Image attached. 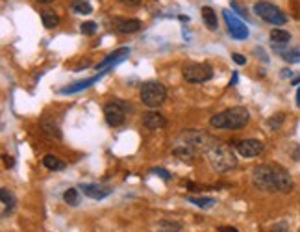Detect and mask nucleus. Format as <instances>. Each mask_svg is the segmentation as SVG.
Here are the masks:
<instances>
[{
    "label": "nucleus",
    "instance_id": "4c0bfd02",
    "mask_svg": "<svg viewBox=\"0 0 300 232\" xmlns=\"http://www.w3.org/2000/svg\"><path fill=\"white\" fill-rule=\"evenodd\" d=\"M256 54H258L259 58L263 59V61H269V58L265 56V52H263V49H256Z\"/></svg>",
    "mask_w": 300,
    "mask_h": 232
},
{
    "label": "nucleus",
    "instance_id": "7ed1b4c3",
    "mask_svg": "<svg viewBox=\"0 0 300 232\" xmlns=\"http://www.w3.org/2000/svg\"><path fill=\"white\" fill-rule=\"evenodd\" d=\"M141 102L149 108H159L167 99V89L163 84L156 82V80H150V82H145L141 86Z\"/></svg>",
    "mask_w": 300,
    "mask_h": 232
},
{
    "label": "nucleus",
    "instance_id": "0eeeda50",
    "mask_svg": "<svg viewBox=\"0 0 300 232\" xmlns=\"http://www.w3.org/2000/svg\"><path fill=\"white\" fill-rule=\"evenodd\" d=\"M126 110H128V104H126L125 100L119 99L109 100L108 104L104 106V117H106L109 126H121V124L125 123Z\"/></svg>",
    "mask_w": 300,
    "mask_h": 232
},
{
    "label": "nucleus",
    "instance_id": "423d86ee",
    "mask_svg": "<svg viewBox=\"0 0 300 232\" xmlns=\"http://www.w3.org/2000/svg\"><path fill=\"white\" fill-rule=\"evenodd\" d=\"M182 75L189 84H204L213 78V69L209 63H187L183 65Z\"/></svg>",
    "mask_w": 300,
    "mask_h": 232
},
{
    "label": "nucleus",
    "instance_id": "aec40b11",
    "mask_svg": "<svg viewBox=\"0 0 300 232\" xmlns=\"http://www.w3.org/2000/svg\"><path fill=\"white\" fill-rule=\"evenodd\" d=\"M41 130L49 138H56V140H59L61 138V130H59V124L54 121V119H49V117H45V119H41Z\"/></svg>",
    "mask_w": 300,
    "mask_h": 232
},
{
    "label": "nucleus",
    "instance_id": "4468645a",
    "mask_svg": "<svg viewBox=\"0 0 300 232\" xmlns=\"http://www.w3.org/2000/svg\"><path fill=\"white\" fill-rule=\"evenodd\" d=\"M80 190L83 191V195H87L89 199L95 201L106 199L113 193V188H106V186H99V184H82Z\"/></svg>",
    "mask_w": 300,
    "mask_h": 232
},
{
    "label": "nucleus",
    "instance_id": "473e14b6",
    "mask_svg": "<svg viewBox=\"0 0 300 232\" xmlns=\"http://www.w3.org/2000/svg\"><path fill=\"white\" fill-rule=\"evenodd\" d=\"M232 59L237 63V65H245V63H247V58H245V56H241V54H237V52H235V54H232Z\"/></svg>",
    "mask_w": 300,
    "mask_h": 232
},
{
    "label": "nucleus",
    "instance_id": "2eb2a0df",
    "mask_svg": "<svg viewBox=\"0 0 300 232\" xmlns=\"http://www.w3.org/2000/svg\"><path fill=\"white\" fill-rule=\"evenodd\" d=\"M108 71H102V73H99L97 76H91V78H85V80H80V82H75L71 84V86H65L63 89H61V93L63 95H71V93H78V91H83V89H87V87H91L93 84H97L102 78V76L106 75Z\"/></svg>",
    "mask_w": 300,
    "mask_h": 232
},
{
    "label": "nucleus",
    "instance_id": "a878e982",
    "mask_svg": "<svg viewBox=\"0 0 300 232\" xmlns=\"http://www.w3.org/2000/svg\"><path fill=\"white\" fill-rule=\"evenodd\" d=\"M280 56H282V59H285L287 63H300V47L289 49V50H282Z\"/></svg>",
    "mask_w": 300,
    "mask_h": 232
},
{
    "label": "nucleus",
    "instance_id": "c756f323",
    "mask_svg": "<svg viewBox=\"0 0 300 232\" xmlns=\"http://www.w3.org/2000/svg\"><path fill=\"white\" fill-rule=\"evenodd\" d=\"M97 23H93V21H87V23H83L82 26H80V30H82L83 35H93V33L97 32Z\"/></svg>",
    "mask_w": 300,
    "mask_h": 232
},
{
    "label": "nucleus",
    "instance_id": "bb28decb",
    "mask_svg": "<svg viewBox=\"0 0 300 232\" xmlns=\"http://www.w3.org/2000/svg\"><path fill=\"white\" fill-rule=\"evenodd\" d=\"M63 201H65L69 206H78L80 204V193L76 188H69V190L63 193Z\"/></svg>",
    "mask_w": 300,
    "mask_h": 232
},
{
    "label": "nucleus",
    "instance_id": "79ce46f5",
    "mask_svg": "<svg viewBox=\"0 0 300 232\" xmlns=\"http://www.w3.org/2000/svg\"><path fill=\"white\" fill-rule=\"evenodd\" d=\"M39 4H50V2H54V0H37Z\"/></svg>",
    "mask_w": 300,
    "mask_h": 232
},
{
    "label": "nucleus",
    "instance_id": "ea45409f",
    "mask_svg": "<svg viewBox=\"0 0 300 232\" xmlns=\"http://www.w3.org/2000/svg\"><path fill=\"white\" fill-rule=\"evenodd\" d=\"M291 84H293V86H297V84H300V75L295 76V78H293V80H291Z\"/></svg>",
    "mask_w": 300,
    "mask_h": 232
},
{
    "label": "nucleus",
    "instance_id": "2f4dec72",
    "mask_svg": "<svg viewBox=\"0 0 300 232\" xmlns=\"http://www.w3.org/2000/svg\"><path fill=\"white\" fill-rule=\"evenodd\" d=\"M269 232H289V229H287V223H283V221H280V223H275L273 227H271V231Z\"/></svg>",
    "mask_w": 300,
    "mask_h": 232
},
{
    "label": "nucleus",
    "instance_id": "c9c22d12",
    "mask_svg": "<svg viewBox=\"0 0 300 232\" xmlns=\"http://www.w3.org/2000/svg\"><path fill=\"white\" fill-rule=\"evenodd\" d=\"M232 9H235V11L239 13V15L247 17V11H245V9H241V8H239V6H237V2H232Z\"/></svg>",
    "mask_w": 300,
    "mask_h": 232
},
{
    "label": "nucleus",
    "instance_id": "a211bd4d",
    "mask_svg": "<svg viewBox=\"0 0 300 232\" xmlns=\"http://www.w3.org/2000/svg\"><path fill=\"white\" fill-rule=\"evenodd\" d=\"M0 199H2V216L6 217L15 208V197L8 188H0Z\"/></svg>",
    "mask_w": 300,
    "mask_h": 232
},
{
    "label": "nucleus",
    "instance_id": "f8f14e48",
    "mask_svg": "<svg viewBox=\"0 0 300 232\" xmlns=\"http://www.w3.org/2000/svg\"><path fill=\"white\" fill-rule=\"evenodd\" d=\"M293 178L291 174L287 173L283 167L280 166H275V188L276 191H280V193H289L293 191Z\"/></svg>",
    "mask_w": 300,
    "mask_h": 232
},
{
    "label": "nucleus",
    "instance_id": "a19ab883",
    "mask_svg": "<svg viewBox=\"0 0 300 232\" xmlns=\"http://www.w3.org/2000/svg\"><path fill=\"white\" fill-rule=\"evenodd\" d=\"M223 232H239L237 229H221Z\"/></svg>",
    "mask_w": 300,
    "mask_h": 232
},
{
    "label": "nucleus",
    "instance_id": "e433bc0d",
    "mask_svg": "<svg viewBox=\"0 0 300 232\" xmlns=\"http://www.w3.org/2000/svg\"><path fill=\"white\" fill-rule=\"evenodd\" d=\"M121 2H123L125 6H137L141 0H121Z\"/></svg>",
    "mask_w": 300,
    "mask_h": 232
},
{
    "label": "nucleus",
    "instance_id": "412c9836",
    "mask_svg": "<svg viewBox=\"0 0 300 232\" xmlns=\"http://www.w3.org/2000/svg\"><path fill=\"white\" fill-rule=\"evenodd\" d=\"M291 41V33L287 30H282V28H275L271 32V43L273 45H287Z\"/></svg>",
    "mask_w": 300,
    "mask_h": 232
},
{
    "label": "nucleus",
    "instance_id": "f3484780",
    "mask_svg": "<svg viewBox=\"0 0 300 232\" xmlns=\"http://www.w3.org/2000/svg\"><path fill=\"white\" fill-rule=\"evenodd\" d=\"M200 15H202V21H204V25L208 30L211 32H215L217 28H219V21H217V13L213 8H209V6H202L200 8Z\"/></svg>",
    "mask_w": 300,
    "mask_h": 232
},
{
    "label": "nucleus",
    "instance_id": "39448f33",
    "mask_svg": "<svg viewBox=\"0 0 300 232\" xmlns=\"http://www.w3.org/2000/svg\"><path fill=\"white\" fill-rule=\"evenodd\" d=\"M254 13L265 21L269 25H275V26H280V25H285L287 23V17L283 15V11L278 6L271 4V2H265V0H259L254 4Z\"/></svg>",
    "mask_w": 300,
    "mask_h": 232
},
{
    "label": "nucleus",
    "instance_id": "c85d7f7f",
    "mask_svg": "<svg viewBox=\"0 0 300 232\" xmlns=\"http://www.w3.org/2000/svg\"><path fill=\"white\" fill-rule=\"evenodd\" d=\"M283 119H285V117H283V114H275L273 117H269V119H267V126H269L271 130H278V128L282 126Z\"/></svg>",
    "mask_w": 300,
    "mask_h": 232
},
{
    "label": "nucleus",
    "instance_id": "9d476101",
    "mask_svg": "<svg viewBox=\"0 0 300 232\" xmlns=\"http://www.w3.org/2000/svg\"><path fill=\"white\" fill-rule=\"evenodd\" d=\"M235 147H237V152L241 154L243 158H254L263 152V143L259 140H241L235 141Z\"/></svg>",
    "mask_w": 300,
    "mask_h": 232
},
{
    "label": "nucleus",
    "instance_id": "ddd939ff",
    "mask_svg": "<svg viewBox=\"0 0 300 232\" xmlns=\"http://www.w3.org/2000/svg\"><path fill=\"white\" fill-rule=\"evenodd\" d=\"M117 32L121 33H135L141 30V21L139 19H125V17H115L111 21Z\"/></svg>",
    "mask_w": 300,
    "mask_h": 232
},
{
    "label": "nucleus",
    "instance_id": "1a4fd4ad",
    "mask_svg": "<svg viewBox=\"0 0 300 232\" xmlns=\"http://www.w3.org/2000/svg\"><path fill=\"white\" fill-rule=\"evenodd\" d=\"M178 141L182 145L193 147V149H206L209 145V141H211V138L202 132H197V130H187V132L180 134V140Z\"/></svg>",
    "mask_w": 300,
    "mask_h": 232
},
{
    "label": "nucleus",
    "instance_id": "b1692460",
    "mask_svg": "<svg viewBox=\"0 0 300 232\" xmlns=\"http://www.w3.org/2000/svg\"><path fill=\"white\" fill-rule=\"evenodd\" d=\"M41 21H43V25H45V28H56V26L59 25V17L58 13H54L52 9H45L41 13Z\"/></svg>",
    "mask_w": 300,
    "mask_h": 232
},
{
    "label": "nucleus",
    "instance_id": "20e7f679",
    "mask_svg": "<svg viewBox=\"0 0 300 232\" xmlns=\"http://www.w3.org/2000/svg\"><path fill=\"white\" fill-rule=\"evenodd\" d=\"M252 182L261 191L275 193V166L273 164H261L252 169Z\"/></svg>",
    "mask_w": 300,
    "mask_h": 232
},
{
    "label": "nucleus",
    "instance_id": "f03ea898",
    "mask_svg": "<svg viewBox=\"0 0 300 232\" xmlns=\"http://www.w3.org/2000/svg\"><path fill=\"white\" fill-rule=\"evenodd\" d=\"M250 121V112L243 106H233V108L215 114L209 117V126L217 130H241Z\"/></svg>",
    "mask_w": 300,
    "mask_h": 232
},
{
    "label": "nucleus",
    "instance_id": "cd10ccee",
    "mask_svg": "<svg viewBox=\"0 0 300 232\" xmlns=\"http://www.w3.org/2000/svg\"><path fill=\"white\" fill-rule=\"evenodd\" d=\"M73 9H75V13H80V15H89V13H93V6L87 0H76L75 4H73Z\"/></svg>",
    "mask_w": 300,
    "mask_h": 232
},
{
    "label": "nucleus",
    "instance_id": "6ab92c4d",
    "mask_svg": "<svg viewBox=\"0 0 300 232\" xmlns=\"http://www.w3.org/2000/svg\"><path fill=\"white\" fill-rule=\"evenodd\" d=\"M173 154L176 158H180V162H183V164H189L191 166L193 162H195V149L187 147V145H178V147H175Z\"/></svg>",
    "mask_w": 300,
    "mask_h": 232
},
{
    "label": "nucleus",
    "instance_id": "4be33fe9",
    "mask_svg": "<svg viewBox=\"0 0 300 232\" xmlns=\"http://www.w3.org/2000/svg\"><path fill=\"white\" fill-rule=\"evenodd\" d=\"M43 166L50 169V171H63L65 169V162H61L56 154H47L43 158Z\"/></svg>",
    "mask_w": 300,
    "mask_h": 232
},
{
    "label": "nucleus",
    "instance_id": "dca6fc26",
    "mask_svg": "<svg viewBox=\"0 0 300 232\" xmlns=\"http://www.w3.org/2000/svg\"><path fill=\"white\" fill-rule=\"evenodd\" d=\"M143 126L149 128V130H159V128L167 126V119L158 112H149L143 117Z\"/></svg>",
    "mask_w": 300,
    "mask_h": 232
},
{
    "label": "nucleus",
    "instance_id": "5701e85b",
    "mask_svg": "<svg viewBox=\"0 0 300 232\" xmlns=\"http://www.w3.org/2000/svg\"><path fill=\"white\" fill-rule=\"evenodd\" d=\"M159 232H180L183 229V225L175 219H159L158 221Z\"/></svg>",
    "mask_w": 300,
    "mask_h": 232
},
{
    "label": "nucleus",
    "instance_id": "7c9ffc66",
    "mask_svg": "<svg viewBox=\"0 0 300 232\" xmlns=\"http://www.w3.org/2000/svg\"><path fill=\"white\" fill-rule=\"evenodd\" d=\"M152 173L158 174V176H161L163 180H171V178H173V174L169 173L167 169H163V167H154V169H152Z\"/></svg>",
    "mask_w": 300,
    "mask_h": 232
},
{
    "label": "nucleus",
    "instance_id": "37998d69",
    "mask_svg": "<svg viewBox=\"0 0 300 232\" xmlns=\"http://www.w3.org/2000/svg\"><path fill=\"white\" fill-rule=\"evenodd\" d=\"M297 104L300 106V87H299V91H297Z\"/></svg>",
    "mask_w": 300,
    "mask_h": 232
},
{
    "label": "nucleus",
    "instance_id": "393cba45",
    "mask_svg": "<svg viewBox=\"0 0 300 232\" xmlns=\"http://www.w3.org/2000/svg\"><path fill=\"white\" fill-rule=\"evenodd\" d=\"M187 203H191V204L202 208V210H208V208L215 206L217 201L213 197H187Z\"/></svg>",
    "mask_w": 300,
    "mask_h": 232
},
{
    "label": "nucleus",
    "instance_id": "58836bf2",
    "mask_svg": "<svg viewBox=\"0 0 300 232\" xmlns=\"http://www.w3.org/2000/svg\"><path fill=\"white\" fill-rule=\"evenodd\" d=\"M235 84H237V73H233L232 80H230V86H235Z\"/></svg>",
    "mask_w": 300,
    "mask_h": 232
},
{
    "label": "nucleus",
    "instance_id": "f257e3e1",
    "mask_svg": "<svg viewBox=\"0 0 300 232\" xmlns=\"http://www.w3.org/2000/svg\"><path fill=\"white\" fill-rule=\"evenodd\" d=\"M206 152V158H208L209 166L213 171L217 173H226L233 167L237 166V158H235V152L232 150L230 145H226L223 141L213 140L209 141V145L204 149Z\"/></svg>",
    "mask_w": 300,
    "mask_h": 232
},
{
    "label": "nucleus",
    "instance_id": "6e6552de",
    "mask_svg": "<svg viewBox=\"0 0 300 232\" xmlns=\"http://www.w3.org/2000/svg\"><path fill=\"white\" fill-rule=\"evenodd\" d=\"M223 17H225L226 25H228V32H230V35H232L235 41H243V39H247L250 35L249 26L245 25L241 19H237L233 13H230L228 9L223 11Z\"/></svg>",
    "mask_w": 300,
    "mask_h": 232
},
{
    "label": "nucleus",
    "instance_id": "72a5a7b5",
    "mask_svg": "<svg viewBox=\"0 0 300 232\" xmlns=\"http://www.w3.org/2000/svg\"><path fill=\"white\" fill-rule=\"evenodd\" d=\"M4 164H6V167H13L15 166V160H13V156H9V154H4Z\"/></svg>",
    "mask_w": 300,
    "mask_h": 232
},
{
    "label": "nucleus",
    "instance_id": "9b49d317",
    "mask_svg": "<svg viewBox=\"0 0 300 232\" xmlns=\"http://www.w3.org/2000/svg\"><path fill=\"white\" fill-rule=\"evenodd\" d=\"M128 56H130V49H128V47H123V49L113 50L111 54H108V56H106V58L102 59L99 65H97V71H100V73H102V71H108L106 67H111V69H113L117 63L125 61Z\"/></svg>",
    "mask_w": 300,
    "mask_h": 232
},
{
    "label": "nucleus",
    "instance_id": "f704fd0d",
    "mask_svg": "<svg viewBox=\"0 0 300 232\" xmlns=\"http://www.w3.org/2000/svg\"><path fill=\"white\" fill-rule=\"evenodd\" d=\"M280 76H282V78H295V75H293L291 69H283L282 73H280Z\"/></svg>",
    "mask_w": 300,
    "mask_h": 232
}]
</instances>
